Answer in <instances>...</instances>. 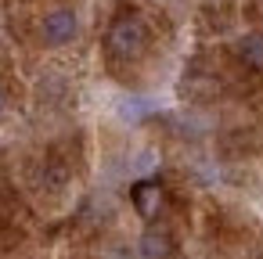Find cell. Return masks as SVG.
Segmentation results:
<instances>
[{
	"instance_id": "4",
	"label": "cell",
	"mask_w": 263,
	"mask_h": 259,
	"mask_svg": "<svg viewBox=\"0 0 263 259\" xmlns=\"http://www.w3.org/2000/svg\"><path fill=\"white\" fill-rule=\"evenodd\" d=\"M141 259H173V237L159 227H148L141 234Z\"/></svg>"
},
{
	"instance_id": "1",
	"label": "cell",
	"mask_w": 263,
	"mask_h": 259,
	"mask_svg": "<svg viewBox=\"0 0 263 259\" xmlns=\"http://www.w3.org/2000/svg\"><path fill=\"white\" fill-rule=\"evenodd\" d=\"M105 51L116 62H137L148 51V26L141 15H116L105 29Z\"/></svg>"
},
{
	"instance_id": "2",
	"label": "cell",
	"mask_w": 263,
	"mask_h": 259,
	"mask_svg": "<svg viewBox=\"0 0 263 259\" xmlns=\"http://www.w3.org/2000/svg\"><path fill=\"white\" fill-rule=\"evenodd\" d=\"M76 36H80V18H76L72 8H54V11L44 15V22H40V40H44L47 47H65V44H72Z\"/></svg>"
},
{
	"instance_id": "3",
	"label": "cell",
	"mask_w": 263,
	"mask_h": 259,
	"mask_svg": "<svg viewBox=\"0 0 263 259\" xmlns=\"http://www.w3.org/2000/svg\"><path fill=\"white\" fill-rule=\"evenodd\" d=\"M134 209H137V216L141 220H155L159 212H162V205H166V191H162V184L159 180H141V184H134Z\"/></svg>"
},
{
	"instance_id": "6",
	"label": "cell",
	"mask_w": 263,
	"mask_h": 259,
	"mask_svg": "<svg viewBox=\"0 0 263 259\" xmlns=\"http://www.w3.org/2000/svg\"><path fill=\"white\" fill-rule=\"evenodd\" d=\"M0 112H4V94H0Z\"/></svg>"
},
{
	"instance_id": "5",
	"label": "cell",
	"mask_w": 263,
	"mask_h": 259,
	"mask_svg": "<svg viewBox=\"0 0 263 259\" xmlns=\"http://www.w3.org/2000/svg\"><path fill=\"white\" fill-rule=\"evenodd\" d=\"M234 54L249 72H263V33H245L234 44Z\"/></svg>"
}]
</instances>
